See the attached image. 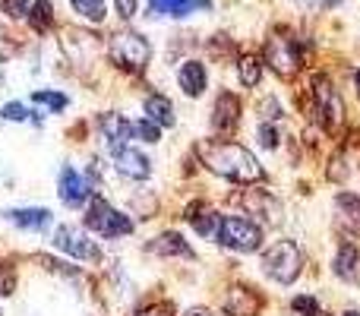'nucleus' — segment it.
Here are the masks:
<instances>
[{
  "label": "nucleus",
  "instance_id": "obj_31",
  "mask_svg": "<svg viewBox=\"0 0 360 316\" xmlns=\"http://www.w3.org/2000/svg\"><path fill=\"white\" fill-rule=\"evenodd\" d=\"M259 111H262V118H266V120H278V118H281V105H278L275 99H266V101H262Z\"/></svg>",
  "mask_w": 360,
  "mask_h": 316
},
{
  "label": "nucleus",
  "instance_id": "obj_14",
  "mask_svg": "<svg viewBox=\"0 0 360 316\" xmlns=\"http://www.w3.org/2000/svg\"><path fill=\"white\" fill-rule=\"evenodd\" d=\"M196 10H212L209 0H149V16H190Z\"/></svg>",
  "mask_w": 360,
  "mask_h": 316
},
{
  "label": "nucleus",
  "instance_id": "obj_7",
  "mask_svg": "<svg viewBox=\"0 0 360 316\" xmlns=\"http://www.w3.org/2000/svg\"><path fill=\"white\" fill-rule=\"evenodd\" d=\"M313 114L323 124V130H335L342 124V99L329 76H313Z\"/></svg>",
  "mask_w": 360,
  "mask_h": 316
},
{
  "label": "nucleus",
  "instance_id": "obj_34",
  "mask_svg": "<svg viewBox=\"0 0 360 316\" xmlns=\"http://www.w3.org/2000/svg\"><path fill=\"white\" fill-rule=\"evenodd\" d=\"M186 316H209V310H202V307H196V310H190Z\"/></svg>",
  "mask_w": 360,
  "mask_h": 316
},
{
  "label": "nucleus",
  "instance_id": "obj_29",
  "mask_svg": "<svg viewBox=\"0 0 360 316\" xmlns=\"http://www.w3.org/2000/svg\"><path fill=\"white\" fill-rule=\"evenodd\" d=\"M259 143L266 146V149H275V146H278V130L269 124H259Z\"/></svg>",
  "mask_w": 360,
  "mask_h": 316
},
{
  "label": "nucleus",
  "instance_id": "obj_21",
  "mask_svg": "<svg viewBox=\"0 0 360 316\" xmlns=\"http://www.w3.org/2000/svg\"><path fill=\"white\" fill-rule=\"evenodd\" d=\"M29 23L35 32H48L54 25V13H51L48 0H35V6H29Z\"/></svg>",
  "mask_w": 360,
  "mask_h": 316
},
{
  "label": "nucleus",
  "instance_id": "obj_10",
  "mask_svg": "<svg viewBox=\"0 0 360 316\" xmlns=\"http://www.w3.org/2000/svg\"><path fill=\"white\" fill-rule=\"evenodd\" d=\"M98 127H101V137H105V146L111 149V156L130 146V139H133V124H130L127 118H120V114H101Z\"/></svg>",
  "mask_w": 360,
  "mask_h": 316
},
{
  "label": "nucleus",
  "instance_id": "obj_9",
  "mask_svg": "<svg viewBox=\"0 0 360 316\" xmlns=\"http://www.w3.org/2000/svg\"><path fill=\"white\" fill-rule=\"evenodd\" d=\"M57 187H60V199L67 206H73V209L92 196V184H89V177H82L73 165L60 168V180H57Z\"/></svg>",
  "mask_w": 360,
  "mask_h": 316
},
{
  "label": "nucleus",
  "instance_id": "obj_20",
  "mask_svg": "<svg viewBox=\"0 0 360 316\" xmlns=\"http://www.w3.org/2000/svg\"><path fill=\"white\" fill-rule=\"evenodd\" d=\"M237 73H240V82H243L247 89L259 86V76H262V63H259V57H253V54L240 57V63H237Z\"/></svg>",
  "mask_w": 360,
  "mask_h": 316
},
{
  "label": "nucleus",
  "instance_id": "obj_6",
  "mask_svg": "<svg viewBox=\"0 0 360 316\" xmlns=\"http://www.w3.org/2000/svg\"><path fill=\"white\" fill-rule=\"evenodd\" d=\"M86 225L95 231V234H101V237H127L133 231V222L124 215L120 209H114L111 203H105V199H98L95 196L92 199V206H89V212H86Z\"/></svg>",
  "mask_w": 360,
  "mask_h": 316
},
{
  "label": "nucleus",
  "instance_id": "obj_18",
  "mask_svg": "<svg viewBox=\"0 0 360 316\" xmlns=\"http://www.w3.org/2000/svg\"><path fill=\"white\" fill-rule=\"evenodd\" d=\"M6 215H10L13 225H19V228H25V231H44L51 225L48 209H13V212H6Z\"/></svg>",
  "mask_w": 360,
  "mask_h": 316
},
{
  "label": "nucleus",
  "instance_id": "obj_28",
  "mask_svg": "<svg viewBox=\"0 0 360 316\" xmlns=\"http://www.w3.org/2000/svg\"><path fill=\"white\" fill-rule=\"evenodd\" d=\"M4 120H29V111H25L22 101H10V105L4 108V114H0Z\"/></svg>",
  "mask_w": 360,
  "mask_h": 316
},
{
  "label": "nucleus",
  "instance_id": "obj_23",
  "mask_svg": "<svg viewBox=\"0 0 360 316\" xmlns=\"http://www.w3.org/2000/svg\"><path fill=\"white\" fill-rule=\"evenodd\" d=\"M32 101L35 105H41V108H51V111H63L67 108V95H60V92H35L32 95Z\"/></svg>",
  "mask_w": 360,
  "mask_h": 316
},
{
  "label": "nucleus",
  "instance_id": "obj_33",
  "mask_svg": "<svg viewBox=\"0 0 360 316\" xmlns=\"http://www.w3.org/2000/svg\"><path fill=\"white\" fill-rule=\"evenodd\" d=\"M136 316H171V304H152V307H143Z\"/></svg>",
  "mask_w": 360,
  "mask_h": 316
},
{
  "label": "nucleus",
  "instance_id": "obj_17",
  "mask_svg": "<svg viewBox=\"0 0 360 316\" xmlns=\"http://www.w3.org/2000/svg\"><path fill=\"white\" fill-rule=\"evenodd\" d=\"M149 250L152 253H158V256H186V260H193V250L186 247V241L180 234H174V231L155 237V241L149 244Z\"/></svg>",
  "mask_w": 360,
  "mask_h": 316
},
{
  "label": "nucleus",
  "instance_id": "obj_30",
  "mask_svg": "<svg viewBox=\"0 0 360 316\" xmlns=\"http://www.w3.org/2000/svg\"><path fill=\"white\" fill-rule=\"evenodd\" d=\"M13 269L6 266V263H0V298H4V294H10L13 291Z\"/></svg>",
  "mask_w": 360,
  "mask_h": 316
},
{
  "label": "nucleus",
  "instance_id": "obj_22",
  "mask_svg": "<svg viewBox=\"0 0 360 316\" xmlns=\"http://www.w3.org/2000/svg\"><path fill=\"white\" fill-rule=\"evenodd\" d=\"M70 4H73V10L79 13V16H86L89 23H105V13H108L105 0H70Z\"/></svg>",
  "mask_w": 360,
  "mask_h": 316
},
{
  "label": "nucleus",
  "instance_id": "obj_25",
  "mask_svg": "<svg viewBox=\"0 0 360 316\" xmlns=\"http://www.w3.org/2000/svg\"><path fill=\"white\" fill-rule=\"evenodd\" d=\"M133 137L146 139V143H158V137H162V127H155L149 118H143V120H136V124H133Z\"/></svg>",
  "mask_w": 360,
  "mask_h": 316
},
{
  "label": "nucleus",
  "instance_id": "obj_32",
  "mask_svg": "<svg viewBox=\"0 0 360 316\" xmlns=\"http://www.w3.org/2000/svg\"><path fill=\"white\" fill-rule=\"evenodd\" d=\"M114 6H117V13H120L124 19H133V16H136L139 0H114Z\"/></svg>",
  "mask_w": 360,
  "mask_h": 316
},
{
  "label": "nucleus",
  "instance_id": "obj_26",
  "mask_svg": "<svg viewBox=\"0 0 360 316\" xmlns=\"http://www.w3.org/2000/svg\"><path fill=\"white\" fill-rule=\"evenodd\" d=\"M29 0H0V13L10 19H22L25 13H29Z\"/></svg>",
  "mask_w": 360,
  "mask_h": 316
},
{
  "label": "nucleus",
  "instance_id": "obj_5",
  "mask_svg": "<svg viewBox=\"0 0 360 316\" xmlns=\"http://www.w3.org/2000/svg\"><path fill=\"white\" fill-rule=\"evenodd\" d=\"M304 42L291 35H272L266 42V63L275 70L278 76L291 80L300 67H304Z\"/></svg>",
  "mask_w": 360,
  "mask_h": 316
},
{
  "label": "nucleus",
  "instance_id": "obj_1",
  "mask_svg": "<svg viewBox=\"0 0 360 316\" xmlns=\"http://www.w3.org/2000/svg\"><path fill=\"white\" fill-rule=\"evenodd\" d=\"M199 158L209 171L221 174V177L234 180V184H256V180L266 177L262 165L256 161V156L250 149L237 143H221V139H205L196 146Z\"/></svg>",
  "mask_w": 360,
  "mask_h": 316
},
{
  "label": "nucleus",
  "instance_id": "obj_13",
  "mask_svg": "<svg viewBox=\"0 0 360 316\" xmlns=\"http://www.w3.org/2000/svg\"><path fill=\"white\" fill-rule=\"evenodd\" d=\"M177 82H180V89H184V95L199 99V95L205 92V86H209V73H205V67L199 61H184L177 70Z\"/></svg>",
  "mask_w": 360,
  "mask_h": 316
},
{
  "label": "nucleus",
  "instance_id": "obj_19",
  "mask_svg": "<svg viewBox=\"0 0 360 316\" xmlns=\"http://www.w3.org/2000/svg\"><path fill=\"white\" fill-rule=\"evenodd\" d=\"M186 218H190V225L196 228V234H202V237H215L218 222H221V215L212 212V209H205V206H193Z\"/></svg>",
  "mask_w": 360,
  "mask_h": 316
},
{
  "label": "nucleus",
  "instance_id": "obj_27",
  "mask_svg": "<svg viewBox=\"0 0 360 316\" xmlns=\"http://www.w3.org/2000/svg\"><path fill=\"white\" fill-rule=\"evenodd\" d=\"M335 203H338V209L348 212V215L354 218V222H360V199L354 196V193H342V196H338Z\"/></svg>",
  "mask_w": 360,
  "mask_h": 316
},
{
  "label": "nucleus",
  "instance_id": "obj_2",
  "mask_svg": "<svg viewBox=\"0 0 360 316\" xmlns=\"http://www.w3.org/2000/svg\"><path fill=\"white\" fill-rule=\"evenodd\" d=\"M215 241L228 250H237V253H253V250L262 247V228L253 222V218L221 215L218 231H215Z\"/></svg>",
  "mask_w": 360,
  "mask_h": 316
},
{
  "label": "nucleus",
  "instance_id": "obj_15",
  "mask_svg": "<svg viewBox=\"0 0 360 316\" xmlns=\"http://www.w3.org/2000/svg\"><path fill=\"white\" fill-rule=\"evenodd\" d=\"M143 111L155 127H174V105H171L165 95H149Z\"/></svg>",
  "mask_w": 360,
  "mask_h": 316
},
{
  "label": "nucleus",
  "instance_id": "obj_8",
  "mask_svg": "<svg viewBox=\"0 0 360 316\" xmlns=\"http://www.w3.org/2000/svg\"><path fill=\"white\" fill-rule=\"evenodd\" d=\"M54 247L63 250V253L76 256V260H86V263H98L101 260V250L95 247V241H89L86 231L73 228V225H60L54 231Z\"/></svg>",
  "mask_w": 360,
  "mask_h": 316
},
{
  "label": "nucleus",
  "instance_id": "obj_16",
  "mask_svg": "<svg viewBox=\"0 0 360 316\" xmlns=\"http://www.w3.org/2000/svg\"><path fill=\"white\" fill-rule=\"evenodd\" d=\"M357 263H360V253H357V247L354 244H342L338 247V253H335V275L338 279H345V282H357Z\"/></svg>",
  "mask_w": 360,
  "mask_h": 316
},
{
  "label": "nucleus",
  "instance_id": "obj_11",
  "mask_svg": "<svg viewBox=\"0 0 360 316\" xmlns=\"http://www.w3.org/2000/svg\"><path fill=\"white\" fill-rule=\"evenodd\" d=\"M240 124V101L234 92H221L215 99V111H212V127L218 133H234Z\"/></svg>",
  "mask_w": 360,
  "mask_h": 316
},
{
  "label": "nucleus",
  "instance_id": "obj_4",
  "mask_svg": "<svg viewBox=\"0 0 360 316\" xmlns=\"http://www.w3.org/2000/svg\"><path fill=\"white\" fill-rule=\"evenodd\" d=\"M108 54L117 63L120 70H130V73H139L146 70L152 57V44L146 42L139 32H117V35L108 42Z\"/></svg>",
  "mask_w": 360,
  "mask_h": 316
},
{
  "label": "nucleus",
  "instance_id": "obj_37",
  "mask_svg": "<svg viewBox=\"0 0 360 316\" xmlns=\"http://www.w3.org/2000/svg\"><path fill=\"white\" fill-rule=\"evenodd\" d=\"M0 124H4V118H0Z\"/></svg>",
  "mask_w": 360,
  "mask_h": 316
},
{
  "label": "nucleus",
  "instance_id": "obj_3",
  "mask_svg": "<svg viewBox=\"0 0 360 316\" xmlns=\"http://www.w3.org/2000/svg\"><path fill=\"white\" fill-rule=\"evenodd\" d=\"M262 269L269 279H275L278 285H291L297 282L300 269H304V253L297 250L294 241H275L272 247L262 253Z\"/></svg>",
  "mask_w": 360,
  "mask_h": 316
},
{
  "label": "nucleus",
  "instance_id": "obj_12",
  "mask_svg": "<svg viewBox=\"0 0 360 316\" xmlns=\"http://www.w3.org/2000/svg\"><path fill=\"white\" fill-rule=\"evenodd\" d=\"M114 168H117L124 177H130V180H146V177L152 174L149 158H146L139 149H133V146H127V149L114 152Z\"/></svg>",
  "mask_w": 360,
  "mask_h": 316
},
{
  "label": "nucleus",
  "instance_id": "obj_36",
  "mask_svg": "<svg viewBox=\"0 0 360 316\" xmlns=\"http://www.w3.org/2000/svg\"><path fill=\"white\" fill-rule=\"evenodd\" d=\"M342 316H360V310H345Z\"/></svg>",
  "mask_w": 360,
  "mask_h": 316
},
{
  "label": "nucleus",
  "instance_id": "obj_35",
  "mask_svg": "<svg viewBox=\"0 0 360 316\" xmlns=\"http://www.w3.org/2000/svg\"><path fill=\"white\" fill-rule=\"evenodd\" d=\"M354 89H357V99H360V67H357V73H354Z\"/></svg>",
  "mask_w": 360,
  "mask_h": 316
},
{
  "label": "nucleus",
  "instance_id": "obj_24",
  "mask_svg": "<svg viewBox=\"0 0 360 316\" xmlns=\"http://www.w3.org/2000/svg\"><path fill=\"white\" fill-rule=\"evenodd\" d=\"M291 307L300 316H319V313H323V307H319V301L313 298V294H297V298L291 301Z\"/></svg>",
  "mask_w": 360,
  "mask_h": 316
}]
</instances>
